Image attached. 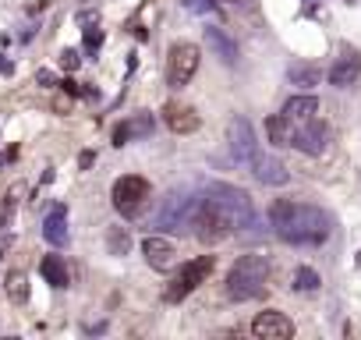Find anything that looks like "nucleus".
I'll list each match as a JSON object with an SVG mask.
<instances>
[{
	"label": "nucleus",
	"instance_id": "nucleus-1",
	"mask_svg": "<svg viewBox=\"0 0 361 340\" xmlns=\"http://www.w3.org/2000/svg\"><path fill=\"white\" fill-rule=\"evenodd\" d=\"M252 217H255V210H252L248 192L216 181L202 192V199L195 206V217H192V227H195V238L202 245H216V241L238 234Z\"/></svg>",
	"mask_w": 361,
	"mask_h": 340
},
{
	"label": "nucleus",
	"instance_id": "nucleus-2",
	"mask_svg": "<svg viewBox=\"0 0 361 340\" xmlns=\"http://www.w3.org/2000/svg\"><path fill=\"white\" fill-rule=\"evenodd\" d=\"M269 227L280 241L301 248H319L333 238V217L319 206L294 202V199H276L269 206Z\"/></svg>",
	"mask_w": 361,
	"mask_h": 340
},
{
	"label": "nucleus",
	"instance_id": "nucleus-3",
	"mask_svg": "<svg viewBox=\"0 0 361 340\" xmlns=\"http://www.w3.org/2000/svg\"><path fill=\"white\" fill-rule=\"evenodd\" d=\"M269 280V259L266 255H241L227 273V298L231 301H252L266 294Z\"/></svg>",
	"mask_w": 361,
	"mask_h": 340
},
{
	"label": "nucleus",
	"instance_id": "nucleus-4",
	"mask_svg": "<svg viewBox=\"0 0 361 340\" xmlns=\"http://www.w3.org/2000/svg\"><path fill=\"white\" fill-rule=\"evenodd\" d=\"M195 206H199V199H195L192 188H173V192H166V199H159L152 224H156L159 231H173V234H180L185 227H192Z\"/></svg>",
	"mask_w": 361,
	"mask_h": 340
},
{
	"label": "nucleus",
	"instance_id": "nucleus-5",
	"mask_svg": "<svg viewBox=\"0 0 361 340\" xmlns=\"http://www.w3.org/2000/svg\"><path fill=\"white\" fill-rule=\"evenodd\" d=\"M110 199H114V210H117L124 220H135V217H142V210L149 206L152 185H149L145 178H138V174H124V178L114 181Z\"/></svg>",
	"mask_w": 361,
	"mask_h": 340
},
{
	"label": "nucleus",
	"instance_id": "nucleus-6",
	"mask_svg": "<svg viewBox=\"0 0 361 340\" xmlns=\"http://www.w3.org/2000/svg\"><path fill=\"white\" fill-rule=\"evenodd\" d=\"M213 273V255H199V259H192V262H185L180 266V273L166 284V291H163V301L166 305H177V301H185L206 277Z\"/></svg>",
	"mask_w": 361,
	"mask_h": 340
},
{
	"label": "nucleus",
	"instance_id": "nucleus-7",
	"mask_svg": "<svg viewBox=\"0 0 361 340\" xmlns=\"http://www.w3.org/2000/svg\"><path fill=\"white\" fill-rule=\"evenodd\" d=\"M199 71V47L195 43H173L166 54V85L185 89Z\"/></svg>",
	"mask_w": 361,
	"mask_h": 340
},
{
	"label": "nucleus",
	"instance_id": "nucleus-8",
	"mask_svg": "<svg viewBox=\"0 0 361 340\" xmlns=\"http://www.w3.org/2000/svg\"><path fill=\"white\" fill-rule=\"evenodd\" d=\"M326 142H329V128L319 124L315 117L290 124V138H287V145L301 149L305 156H322V152H326Z\"/></svg>",
	"mask_w": 361,
	"mask_h": 340
},
{
	"label": "nucleus",
	"instance_id": "nucleus-9",
	"mask_svg": "<svg viewBox=\"0 0 361 340\" xmlns=\"http://www.w3.org/2000/svg\"><path fill=\"white\" fill-rule=\"evenodd\" d=\"M227 145H231V156H234L238 163H248V159L259 152L255 131H252V124H248L245 117H234V121L227 124Z\"/></svg>",
	"mask_w": 361,
	"mask_h": 340
},
{
	"label": "nucleus",
	"instance_id": "nucleus-10",
	"mask_svg": "<svg viewBox=\"0 0 361 340\" xmlns=\"http://www.w3.org/2000/svg\"><path fill=\"white\" fill-rule=\"evenodd\" d=\"M252 333H255L259 340H287V336H294V322H290L283 312L266 308V312H259V315L252 319Z\"/></svg>",
	"mask_w": 361,
	"mask_h": 340
},
{
	"label": "nucleus",
	"instance_id": "nucleus-11",
	"mask_svg": "<svg viewBox=\"0 0 361 340\" xmlns=\"http://www.w3.org/2000/svg\"><path fill=\"white\" fill-rule=\"evenodd\" d=\"M252 174H255V181L259 185H273V188H283L287 181H290V174H287V166L276 159V156H269V152H255L252 159Z\"/></svg>",
	"mask_w": 361,
	"mask_h": 340
},
{
	"label": "nucleus",
	"instance_id": "nucleus-12",
	"mask_svg": "<svg viewBox=\"0 0 361 340\" xmlns=\"http://www.w3.org/2000/svg\"><path fill=\"white\" fill-rule=\"evenodd\" d=\"M142 255H145V262H149L156 273H170V269L177 266L173 245H170L166 238H159V234H149V238L142 241Z\"/></svg>",
	"mask_w": 361,
	"mask_h": 340
},
{
	"label": "nucleus",
	"instance_id": "nucleus-13",
	"mask_svg": "<svg viewBox=\"0 0 361 340\" xmlns=\"http://www.w3.org/2000/svg\"><path fill=\"white\" fill-rule=\"evenodd\" d=\"M152 128H156L152 114H131L128 121H121V124L114 128V145H128V142H135V138H149Z\"/></svg>",
	"mask_w": 361,
	"mask_h": 340
},
{
	"label": "nucleus",
	"instance_id": "nucleus-14",
	"mask_svg": "<svg viewBox=\"0 0 361 340\" xmlns=\"http://www.w3.org/2000/svg\"><path fill=\"white\" fill-rule=\"evenodd\" d=\"M163 117H166L170 131H177V135L199 131V114H195L192 107H185V103H166V107H163Z\"/></svg>",
	"mask_w": 361,
	"mask_h": 340
},
{
	"label": "nucleus",
	"instance_id": "nucleus-15",
	"mask_svg": "<svg viewBox=\"0 0 361 340\" xmlns=\"http://www.w3.org/2000/svg\"><path fill=\"white\" fill-rule=\"evenodd\" d=\"M357 75H361V54H354V50H347L333 68H329V85H336V89H347L350 82H357Z\"/></svg>",
	"mask_w": 361,
	"mask_h": 340
},
{
	"label": "nucleus",
	"instance_id": "nucleus-16",
	"mask_svg": "<svg viewBox=\"0 0 361 340\" xmlns=\"http://www.w3.org/2000/svg\"><path fill=\"white\" fill-rule=\"evenodd\" d=\"M43 238H47L54 248L68 245V206H54V210L47 213V220H43Z\"/></svg>",
	"mask_w": 361,
	"mask_h": 340
},
{
	"label": "nucleus",
	"instance_id": "nucleus-17",
	"mask_svg": "<svg viewBox=\"0 0 361 340\" xmlns=\"http://www.w3.org/2000/svg\"><path fill=\"white\" fill-rule=\"evenodd\" d=\"M206 43L213 47V54H216L224 64H234V61H238V47H234V40H231L224 29L209 25V29H206Z\"/></svg>",
	"mask_w": 361,
	"mask_h": 340
},
{
	"label": "nucleus",
	"instance_id": "nucleus-18",
	"mask_svg": "<svg viewBox=\"0 0 361 340\" xmlns=\"http://www.w3.org/2000/svg\"><path fill=\"white\" fill-rule=\"evenodd\" d=\"M290 124H298V121H308V117H315L319 114V99L315 96H294V99H287L283 103V110H280Z\"/></svg>",
	"mask_w": 361,
	"mask_h": 340
},
{
	"label": "nucleus",
	"instance_id": "nucleus-19",
	"mask_svg": "<svg viewBox=\"0 0 361 340\" xmlns=\"http://www.w3.org/2000/svg\"><path fill=\"white\" fill-rule=\"evenodd\" d=\"M39 273L47 277V284H50V287H68V284H71L68 266H64V259H61V255H47V259L39 262Z\"/></svg>",
	"mask_w": 361,
	"mask_h": 340
},
{
	"label": "nucleus",
	"instance_id": "nucleus-20",
	"mask_svg": "<svg viewBox=\"0 0 361 340\" xmlns=\"http://www.w3.org/2000/svg\"><path fill=\"white\" fill-rule=\"evenodd\" d=\"M266 138H269L273 145H287V138H290V121H287L283 114L266 117Z\"/></svg>",
	"mask_w": 361,
	"mask_h": 340
},
{
	"label": "nucleus",
	"instance_id": "nucleus-21",
	"mask_svg": "<svg viewBox=\"0 0 361 340\" xmlns=\"http://www.w3.org/2000/svg\"><path fill=\"white\" fill-rule=\"evenodd\" d=\"M8 298L15 305H25L29 301V280H25V273H8Z\"/></svg>",
	"mask_w": 361,
	"mask_h": 340
},
{
	"label": "nucleus",
	"instance_id": "nucleus-22",
	"mask_svg": "<svg viewBox=\"0 0 361 340\" xmlns=\"http://www.w3.org/2000/svg\"><path fill=\"white\" fill-rule=\"evenodd\" d=\"M319 284H322V280H319L315 269H308V266H298V269H294V280H290L294 291H305V294H308V291H315Z\"/></svg>",
	"mask_w": 361,
	"mask_h": 340
},
{
	"label": "nucleus",
	"instance_id": "nucleus-23",
	"mask_svg": "<svg viewBox=\"0 0 361 340\" xmlns=\"http://www.w3.org/2000/svg\"><path fill=\"white\" fill-rule=\"evenodd\" d=\"M290 82L294 85H305V89H312V85H319V71L315 68H308V64H290Z\"/></svg>",
	"mask_w": 361,
	"mask_h": 340
},
{
	"label": "nucleus",
	"instance_id": "nucleus-24",
	"mask_svg": "<svg viewBox=\"0 0 361 340\" xmlns=\"http://www.w3.org/2000/svg\"><path fill=\"white\" fill-rule=\"evenodd\" d=\"M99 43H103V32H99V29H85V50H89V54H96V50H99Z\"/></svg>",
	"mask_w": 361,
	"mask_h": 340
},
{
	"label": "nucleus",
	"instance_id": "nucleus-25",
	"mask_svg": "<svg viewBox=\"0 0 361 340\" xmlns=\"http://www.w3.org/2000/svg\"><path fill=\"white\" fill-rule=\"evenodd\" d=\"M78 64H82L78 50H64V54H61V68H64V71H75Z\"/></svg>",
	"mask_w": 361,
	"mask_h": 340
},
{
	"label": "nucleus",
	"instance_id": "nucleus-26",
	"mask_svg": "<svg viewBox=\"0 0 361 340\" xmlns=\"http://www.w3.org/2000/svg\"><path fill=\"white\" fill-rule=\"evenodd\" d=\"M110 248H114V252H128V234H121V231H117V234L110 238Z\"/></svg>",
	"mask_w": 361,
	"mask_h": 340
},
{
	"label": "nucleus",
	"instance_id": "nucleus-27",
	"mask_svg": "<svg viewBox=\"0 0 361 340\" xmlns=\"http://www.w3.org/2000/svg\"><path fill=\"white\" fill-rule=\"evenodd\" d=\"M36 82H39V85H54V75H50V71H39Z\"/></svg>",
	"mask_w": 361,
	"mask_h": 340
},
{
	"label": "nucleus",
	"instance_id": "nucleus-28",
	"mask_svg": "<svg viewBox=\"0 0 361 340\" xmlns=\"http://www.w3.org/2000/svg\"><path fill=\"white\" fill-rule=\"evenodd\" d=\"M61 85H64V92H71V96H78V92H82V89H78V85H75V82H71V78H64V82H61Z\"/></svg>",
	"mask_w": 361,
	"mask_h": 340
},
{
	"label": "nucleus",
	"instance_id": "nucleus-29",
	"mask_svg": "<svg viewBox=\"0 0 361 340\" xmlns=\"http://www.w3.org/2000/svg\"><path fill=\"white\" fill-rule=\"evenodd\" d=\"M357 266H361V252H357Z\"/></svg>",
	"mask_w": 361,
	"mask_h": 340
}]
</instances>
